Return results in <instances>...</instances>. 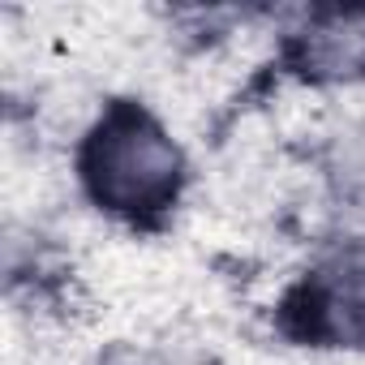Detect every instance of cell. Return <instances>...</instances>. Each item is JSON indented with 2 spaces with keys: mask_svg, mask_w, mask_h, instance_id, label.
I'll use <instances>...</instances> for the list:
<instances>
[{
  "mask_svg": "<svg viewBox=\"0 0 365 365\" xmlns=\"http://www.w3.org/2000/svg\"><path fill=\"white\" fill-rule=\"evenodd\" d=\"M116 365H150V361H146V356H120Z\"/></svg>",
  "mask_w": 365,
  "mask_h": 365,
  "instance_id": "obj_2",
  "label": "cell"
},
{
  "mask_svg": "<svg viewBox=\"0 0 365 365\" xmlns=\"http://www.w3.org/2000/svg\"><path fill=\"white\" fill-rule=\"evenodd\" d=\"M99 168H103L99 172V185L112 198L138 202V198H150V194H159L168 185V176L176 168V155H172V146L159 133L133 125V129L116 133L103 146V163Z\"/></svg>",
  "mask_w": 365,
  "mask_h": 365,
  "instance_id": "obj_1",
  "label": "cell"
}]
</instances>
